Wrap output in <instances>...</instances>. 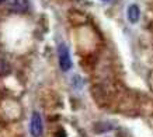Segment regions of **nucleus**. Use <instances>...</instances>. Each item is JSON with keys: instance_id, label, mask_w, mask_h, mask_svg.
Returning a JSON list of instances; mask_svg holds the SVG:
<instances>
[{"instance_id": "1", "label": "nucleus", "mask_w": 153, "mask_h": 137, "mask_svg": "<svg viewBox=\"0 0 153 137\" xmlns=\"http://www.w3.org/2000/svg\"><path fill=\"white\" fill-rule=\"evenodd\" d=\"M58 60L62 71H69L72 68V59H70V52L65 43H60L58 46Z\"/></svg>"}, {"instance_id": "2", "label": "nucleus", "mask_w": 153, "mask_h": 137, "mask_svg": "<svg viewBox=\"0 0 153 137\" xmlns=\"http://www.w3.org/2000/svg\"><path fill=\"white\" fill-rule=\"evenodd\" d=\"M42 132H44V124H42L41 115L38 112H34L31 120H30V133L34 137H41Z\"/></svg>"}, {"instance_id": "3", "label": "nucleus", "mask_w": 153, "mask_h": 137, "mask_svg": "<svg viewBox=\"0 0 153 137\" xmlns=\"http://www.w3.org/2000/svg\"><path fill=\"white\" fill-rule=\"evenodd\" d=\"M7 3V9L14 13H23L28 9L27 0H6Z\"/></svg>"}, {"instance_id": "4", "label": "nucleus", "mask_w": 153, "mask_h": 137, "mask_svg": "<svg viewBox=\"0 0 153 137\" xmlns=\"http://www.w3.org/2000/svg\"><path fill=\"white\" fill-rule=\"evenodd\" d=\"M126 15H128V20H129L132 24H136L139 21V17H140V10L139 7L136 4H131L126 10Z\"/></svg>"}, {"instance_id": "5", "label": "nucleus", "mask_w": 153, "mask_h": 137, "mask_svg": "<svg viewBox=\"0 0 153 137\" xmlns=\"http://www.w3.org/2000/svg\"><path fill=\"white\" fill-rule=\"evenodd\" d=\"M102 1H110V0H102Z\"/></svg>"}, {"instance_id": "6", "label": "nucleus", "mask_w": 153, "mask_h": 137, "mask_svg": "<svg viewBox=\"0 0 153 137\" xmlns=\"http://www.w3.org/2000/svg\"><path fill=\"white\" fill-rule=\"evenodd\" d=\"M0 1H4V0H0Z\"/></svg>"}]
</instances>
